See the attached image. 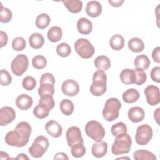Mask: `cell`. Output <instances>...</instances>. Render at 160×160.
<instances>
[{
  "mask_svg": "<svg viewBox=\"0 0 160 160\" xmlns=\"http://www.w3.org/2000/svg\"><path fill=\"white\" fill-rule=\"evenodd\" d=\"M31 133V126L26 121L19 122L15 129L9 131L5 136V142L11 146L24 147L29 142Z\"/></svg>",
  "mask_w": 160,
  "mask_h": 160,
  "instance_id": "obj_1",
  "label": "cell"
},
{
  "mask_svg": "<svg viewBox=\"0 0 160 160\" xmlns=\"http://www.w3.org/2000/svg\"><path fill=\"white\" fill-rule=\"evenodd\" d=\"M107 76L103 71L98 70L92 78V83L90 86L91 93L95 96H100L105 93L107 89Z\"/></svg>",
  "mask_w": 160,
  "mask_h": 160,
  "instance_id": "obj_2",
  "label": "cell"
},
{
  "mask_svg": "<svg viewBox=\"0 0 160 160\" xmlns=\"http://www.w3.org/2000/svg\"><path fill=\"white\" fill-rule=\"evenodd\" d=\"M121 108L120 101L115 98L108 99L102 110V116L107 121H112L119 117V110Z\"/></svg>",
  "mask_w": 160,
  "mask_h": 160,
  "instance_id": "obj_3",
  "label": "cell"
},
{
  "mask_svg": "<svg viewBox=\"0 0 160 160\" xmlns=\"http://www.w3.org/2000/svg\"><path fill=\"white\" fill-rule=\"evenodd\" d=\"M132 140L128 134L116 137L111 147V152L114 155L128 153L131 150Z\"/></svg>",
  "mask_w": 160,
  "mask_h": 160,
  "instance_id": "obj_4",
  "label": "cell"
},
{
  "mask_svg": "<svg viewBox=\"0 0 160 160\" xmlns=\"http://www.w3.org/2000/svg\"><path fill=\"white\" fill-rule=\"evenodd\" d=\"M49 146V140L46 137L41 135L38 136L34 139L32 145L29 147V153L33 158H41L46 152Z\"/></svg>",
  "mask_w": 160,
  "mask_h": 160,
  "instance_id": "obj_5",
  "label": "cell"
},
{
  "mask_svg": "<svg viewBox=\"0 0 160 160\" xmlns=\"http://www.w3.org/2000/svg\"><path fill=\"white\" fill-rule=\"evenodd\" d=\"M85 132L96 142L102 140L105 136V129L101 124L94 120L88 121L85 126Z\"/></svg>",
  "mask_w": 160,
  "mask_h": 160,
  "instance_id": "obj_6",
  "label": "cell"
},
{
  "mask_svg": "<svg viewBox=\"0 0 160 160\" xmlns=\"http://www.w3.org/2000/svg\"><path fill=\"white\" fill-rule=\"evenodd\" d=\"M74 49L77 54L83 59L91 58L95 52L94 48L90 41L84 38L76 40L74 43Z\"/></svg>",
  "mask_w": 160,
  "mask_h": 160,
  "instance_id": "obj_7",
  "label": "cell"
},
{
  "mask_svg": "<svg viewBox=\"0 0 160 160\" xmlns=\"http://www.w3.org/2000/svg\"><path fill=\"white\" fill-rule=\"evenodd\" d=\"M153 136L152 128L147 124H144L138 127L135 135V140L137 144L141 146H144L148 144Z\"/></svg>",
  "mask_w": 160,
  "mask_h": 160,
  "instance_id": "obj_8",
  "label": "cell"
},
{
  "mask_svg": "<svg viewBox=\"0 0 160 160\" xmlns=\"http://www.w3.org/2000/svg\"><path fill=\"white\" fill-rule=\"evenodd\" d=\"M28 66V58L23 54L17 55L12 60L11 65L12 72L17 76H22L26 71Z\"/></svg>",
  "mask_w": 160,
  "mask_h": 160,
  "instance_id": "obj_9",
  "label": "cell"
},
{
  "mask_svg": "<svg viewBox=\"0 0 160 160\" xmlns=\"http://www.w3.org/2000/svg\"><path fill=\"white\" fill-rule=\"evenodd\" d=\"M147 102L150 106H156L160 102L159 88L155 85H149L144 89Z\"/></svg>",
  "mask_w": 160,
  "mask_h": 160,
  "instance_id": "obj_10",
  "label": "cell"
},
{
  "mask_svg": "<svg viewBox=\"0 0 160 160\" xmlns=\"http://www.w3.org/2000/svg\"><path fill=\"white\" fill-rule=\"evenodd\" d=\"M66 138L69 146L71 147L76 143H84L80 129L77 126L69 128L66 133Z\"/></svg>",
  "mask_w": 160,
  "mask_h": 160,
  "instance_id": "obj_11",
  "label": "cell"
},
{
  "mask_svg": "<svg viewBox=\"0 0 160 160\" xmlns=\"http://www.w3.org/2000/svg\"><path fill=\"white\" fill-rule=\"evenodd\" d=\"M61 90L66 96L73 97L79 93V86L75 80L67 79L62 82Z\"/></svg>",
  "mask_w": 160,
  "mask_h": 160,
  "instance_id": "obj_12",
  "label": "cell"
},
{
  "mask_svg": "<svg viewBox=\"0 0 160 160\" xmlns=\"http://www.w3.org/2000/svg\"><path fill=\"white\" fill-rule=\"evenodd\" d=\"M16 118V112L14 109L9 106H4L0 109V125L6 126L12 122Z\"/></svg>",
  "mask_w": 160,
  "mask_h": 160,
  "instance_id": "obj_13",
  "label": "cell"
},
{
  "mask_svg": "<svg viewBox=\"0 0 160 160\" xmlns=\"http://www.w3.org/2000/svg\"><path fill=\"white\" fill-rule=\"evenodd\" d=\"M46 132L54 138H59L61 136L62 128L59 123L55 120H50L45 124Z\"/></svg>",
  "mask_w": 160,
  "mask_h": 160,
  "instance_id": "obj_14",
  "label": "cell"
},
{
  "mask_svg": "<svg viewBox=\"0 0 160 160\" xmlns=\"http://www.w3.org/2000/svg\"><path fill=\"white\" fill-rule=\"evenodd\" d=\"M86 12L91 18L98 17L102 12L101 4L97 1H91L88 2L86 7Z\"/></svg>",
  "mask_w": 160,
  "mask_h": 160,
  "instance_id": "obj_15",
  "label": "cell"
},
{
  "mask_svg": "<svg viewBox=\"0 0 160 160\" xmlns=\"http://www.w3.org/2000/svg\"><path fill=\"white\" fill-rule=\"evenodd\" d=\"M129 119L132 122H139L142 121L145 116L144 109L139 106H134L130 108L128 113Z\"/></svg>",
  "mask_w": 160,
  "mask_h": 160,
  "instance_id": "obj_16",
  "label": "cell"
},
{
  "mask_svg": "<svg viewBox=\"0 0 160 160\" xmlns=\"http://www.w3.org/2000/svg\"><path fill=\"white\" fill-rule=\"evenodd\" d=\"M32 98L26 94H22L18 96L16 99V105L21 110L29 109L32 106Z\"/></svg>",
  "mask_w": 160,
  "mask_h": 160,
  "instance_id": "obj_17",
  "label": "cell"
},
{
  "mask_svg": "<svg viewBox=\"0 0 160 160\" xmlns=\"http://www.w3.org/2000/svg\"><path fill=\"white\" fill-rule=\"evenodd\" d=\"M108 143L105 141H99L93 144L91 148V152L94 156L100 158L105 156L108 151Z\"/></svg>",
  "mask_w": 160,
  "mask_h": 160,
  "instance_id": "obj_18",
  "label": "cell"
},
{
  "mask_svg": "<svg viewBox=\"0 0 160 160\" xmlns=\"http://www.w3.org/2000/svg\"><path fill=\"white\" fill-rule=\"evenodd\" d=\"M77 28L80 34H89L92 30V22L86 18H81L78 21Z\"/></svg>",
  "mask_w": 160,
  "mask_h": 160,
  "instance_id": "obj_19",
  "label": "cell"
},
{
  "mask_svg": "<svg viewBox=\"0 0 160 160\" xmlns=\"http://www.w3.org/2000/svg\"><path fill=\"white\" fill-rule=\"evenodd\" d=\"M51 110V109L46 104L39 102V104L34 108L33 114L37 118L42 119L49 116Z\"/></svg>",
  "mask_w": 160,
  "mask_h": 160,
  "instance_id": "obj_20",
  "label": "cell"
},
{
  "mask_svg": "<svg viewBox=\"0 0 160 160\" xmlns=\"http://www.w3.org/2000/svg\"><path fill=\"white\" fill-rule=\"evenodd\" d=\"M120 79L125 84H132L135 82V72L134 69H124L120 72Z\"/></svg>",
  "mask_w": 160,
  "mask_h": 160,
  "instance_id": "obj_21",
  "label": "cell"
},
{
  "mask_svg": "<svg viewBox=\"0 0 160 160\" xmlns=\"http://www.w3.org/2000/svg\"><path fill=\"white\" fill-rule=\"evenodd\" d=\"M68 11L73 14L79 12L82 8V2L79 0H65L62 1Z\"/></svg>",
  "mask_w": 160,
  "mask_h": 160,
  "instance_id": "obj_22",
  "label": "cell"
},
{
  "mask_svg": "<svg viewBox=\"0 0 160 160\" xmlns=\"http://www.w3.org/2000/svg\"><path fill=\"white\" fill-rule=\"evenodd\" d=\"M30 46L35 49H40L44 44V38L43 36L38 32L32 34L29 38Z\"/></svg>",
  "mask_w": 160,
  "mask_h": 160,
  "instance_id": "obj_23",
  "label": "cell"
},
{
  "mask_svg": "<svg viewBox=\"0 0 160 160\" xmlns=\"http://www.w3.org/2000/svg\"><path fill=\"white\" fill-rule=\"evenodd\" d=\"M94 65L98 70L103 71H107L111 67V61L108 57L101 55L95 59Z\"/></svg>",
  "mask_w": 160,
  "mask_h": 160,
  "instance_id": "obj_24",
  "label": "cell"
},
{
  "mask_svg": "<svg viewBox=\"0 0 160 160\" xmlns=\"http://www.w3.org/2000/svg\"><path fill=\"white\" fill-rule=\"evenodd\" d=\"M140 97L139 91L134 88L127 89L122 94V99L126 103H133L137 101Z\"/></svg>",
  "mask_w": 160,
  "mask_h": 160,
  "instance_id": "obj_25",
  "label": "cell"
},
{
  "mask_svg": "<svg viewBox=\"0 0 160 160\" xmlns=\"http://www.w3.org/2000/svg\"><path fill=\"white\" fill-rule=\"evenodd\" d=\"M129 49L134 52H140L144 49V44L143 41L138 38H131L128 41Z\"/></svg>",
  "mask_w": 160,
  "mask_h": 160,
  "instance_id": "obj_26",
  "label": "cell"
},
{
  "mask_svg": "<svg viewBox=\"0 0 160 160\" xmlns=\"http://www.w3.org/2000/svg\"><path fill=\"white\" fill-rule=\"evenodd\" d=\"M62 36V31L60 27L54 26L51 27L48 32V38L52 42H56L61 40Z\"/></svg>",
  "mask_w": 160,
  "mask_h": 160,
  "instance_id": "obj_27",
  "label": "cell"
},
{
  "mask_svg": "<svg viewBox=\"0 0 160 160\" xmlns=\"http://www.w3.org/2000/svg\"><path fill=\"white\" fill-rule=\"evenodd\" d=\"M133 157L135 160H156V157L155 155L148 151L144 149L138 150L134 152Z\"/></svg>",
  "mask_w": 160,
  "mask_h": 160,
  "instance_id": "obj_28",
  "label": "cell"
},
{
  "mask_svg": "<svg viewBox=\"0 0 160 160\" xmlns=\"http://www.w3.org/2000/svg\"><path fill=\"white\" fill-rule=\"evenodd\" d=\"M109 45L112 49L119 51L124 46V39L120 34L113 35L110 39Z\"/></svg>",
  "mask_w": 160,
  "mask_h": 160,
  "instance_id": "obj_29",
  "label": "cell"
},
{
  "mask_svg": "<svg viewBox=\"0 0 160 160\" xmlns=\"http://www.w3.org/2000/svg\"><path fill=\"white\" fill-rule=\"evenodd\" d=\"M150 60L149 58L144 54L139 55L136 57L134 61V64L136 68L142 70L147 69L150 65Z\"/></svg>",
  "mask_w": 160,
  "mask_h": 160,
  "instance_id": "obj_30",
  "label": "cell"
},
{
  "mask_svg": "<svg viewBox=\"0 0 160 160\" xmlns=\"http://www.w3.org/2000/svg\"><path fill=\"white\" fill-rule=\"evenodd\" d=\"M128 128L126 125L123 122H118L112 125L111 128V134L114 137L122 136L127 133Z\"/></svg>",
  "mask_w": 160,
  "mask_h": 160,
  "instance_id": "obj_31",
  "label": "cell"
},
{
  "mask_svg": "<svg viewBox=\"0 0 160 160\" xmlns=\"http://www.w3.org/2000/svg\"><path fill=\"white\" fill-rule=\"evenodd\" d=\"M59 107L61 112L66 116H70L72 114L74 109L73 102L68 99H62L60 102Z\"/></svg>",
  "mask_w": 160,
  "mask_h": 160,
  "instance_id": "obj_32",
  "label": "cell"
},
{
  "mask_svg": "<svg viewBox=\"0 0 160 160\" xmlns=\"http://www.w3.org/2000/svg\"><path fill=\"white\" fill-rule=\"evenodd\" d=\"M51 22L49 16L45 13H42L38 15L36 19V26L40 29H43L47 28Z\"/></svg>",
  "mask_w": 160,
  "mask_h": 160,
  "instance_id": "obj_33",
  "label": "cell"
},
{
  "mask_svg": "<svg viewBox=\"0 0 160 160\" xmlns=\"http://www.w3.org/2000/svg\"><path fill=\"white\" fill-rule=\"evenodd\" d=\"M38 94L40 97L44 94L53 96L54 94V85L49 82L40 83L38 89Z\"/></svg>",
  "mask_w": 160,
  "mask_h": 160,
  "instance_id": "obj_34",
  "label": "cell"
},
{
  "mask_svg": "<svg viewBox=\"0 0 160 160\" xmlns=\"http://www.w3.org/2000/svg\"><path fill=\"white\" fill-rule=\"evenodd\" d=\"M71 154L73 157L79 158L82 157L86 153V148L84 146V143H76L71 146Z\"/></svg>",
  "mask_w": 160,
  "mask_h": 160,
  "instance_id": "obj_35",
  "label": "cell"
},
{
  "mask_svg": "<svg viewBox=\"0 0 160 160\" xmlns=\"http://www.w3.org/2000/svg\"><path fill=\"white\" fill-rule=\"evenodd\" d=\"M0 4H1L0 21L2 23H8L12 19V12L8 8L4 7L1 2H0Z\"/></svg>",
  "mask_w": 160,
  "mask_h": 160,
  "instance_id": "obj_36",
  "label": "cell"
},
{
  "mask_svg": "<svg viewBox=\"0 0 160 160\" xmlns=\"http://www.w3.org/2000/svg\"><path fill=\"white\" fill-rule=\"evenodd\" d=\"M33 67L37 69H42L47 65L46 58L42 55L35 56L32 60Z\"/></svg>",
  "mask_w": 160,
  "mask_h": 160,
  "instance_id": "obj_37",
  "label": "cell"
},
{
  "mask_svg": "<svg viewBox=\"0 0 160 160\" xmlns=\"http://www.w3.org/2000/svg\"><path fill=\"white\" fill-rule=\"evenodd\" d=\"M56 52L61 57H68L71 52V46L67 43L62 42L56 47Z\"/></svg>",
  "mask_w": 160,
  "mask_h": 160,
  "instance_id": "obj_38",
  "label": "cell"
},
{
  "mask_svg": "<svg viewBox=\"0 0 160 160\" xmlns=\"http://www.w3.org/2000/svg\"><path fill=\"white\" fill-rule=\"evenodd\" d=\"M134 72H135V82L134 84L138 86L143 84L146 79H147V76L144 70L136 68L134 69Z\"/></svg>",
  "mask_w": 160,
  "mask_h": 160,
  "instance_id": "obj_39",
  "label": "cell"
},
{
  "mask_svg": "<svg viewBox=\"0 0 160 160\" xmlns=\"http://www.w3.org/2000/svg\"><path fill=\"white\" fill-rule=\"evenodd\" d=\"M12 49L15 51H19L24 50L26 47V42L22 37H16L12 42Z\"/></svg>",
  "mask_w": 160,
  "mask_h": 160,
  "instance_id": "obj_40",
  "label": "cell"
},
{
  "mask_svg": "<svg viewBox=\"0 0 160 160\" xmlns=\"http://www.w3.org/2000/svg\"><path fill=\"white\" fill-rule=\"evenodd\" d=\"M36 86V79L31 76L25 77L22 80V86L27 91L33 90Z\"/></svg>",
  "mask_w": 160,
  "mask_h": 160,
  "instance_id": "obj_41",
  "label": "cell"
},
{
  "mask_svg": "<svg viewBox=\"0 0 160 160\" xmlns=\"http://www.w3.org/2000/svg\"><path fill=\"white\" fill-rule=\"evenodd\" d=\"M1 85L3 86L9 85L12 82V77L9 72L6 69L1 70Z\"/></svg>",
  "mask_w": 160,
  "mask_h": 160,
  "instance_id": "obj_42",
  "label": "cell"
},
{
  "mask_svg": "<svg viewBox=\"0 0 160 160\" xmlns=\"http://www.w3.org/2000/svg\"><path fill=\"white\" fill-rule=\"evenodd\" d=\"M39 102H42L46 104L51 109H52L55 105L53 96L49 94H44L41 96L39 100Z\"/></svg>",
  "mask_w": 160,
  "mask_h": 160,
  "instance_id": "obj_43",
  "label": "cell"
},
{
  "mask_svg": "<svg viewBox=\"0 0 160 160\" xmlns=\"http://www.w3.org/2000/svg\"><path fill=\"white\" fill-rule=\"evenodd\" d=\"M40 83L42 82H49L53 85L55 84V78L52 74L50 72L44 73L40 78Z\"/></svg>",
  "mask_w": 160,
  "mask_h": 160,
  "instance_id": "obj_44",
  "label": "cell"
},
{
  "mask_svg": "<svg viewBox=\"0 0 160 160\" xmlns=\"http://www.w3.org/2000/svg\"><path fill=\"white\" fill-rule=\"evenodd\" d=\"M151 78L153 81L156 82H160V67L155 66L154 67L150 72Z\"/></svg>",
  "mask_w": 160,
  "mask_h": 160,
  "instance_id": "obj_45",
  "label": "cell"
},
{
  "mask_svg": "<svg viewBox=\"0 0 160 160\" xmlns=\"http://www.w3.org/2000/svg\"><path fill=\"white\" fill-rule=\"evenodd\" d=\"M159 54H160V48L158 46L154 48L152 52V58L154 61L157 63L160 62Z\"/></svg>",
  "mask_w": 160,
  "mask_h": 160,
  "instance_id": "obj_46",
  "label": "cell"
},
{
  "mask_svg": "<svg viewBox=\"0 0 160 160\" xmlns=\"http://www.w3.org/2000/svg\"><path fill=\"white\" fill-rule=\"evenodd\" d=\"M0 40H1V48H2L7 44L8 41V37L7 34L2 31H0Z\"/></svg>",
  "mask_w": 160,
  "mask_h": 160,
  "instance_id": "obj_47",
  "label": "cell"
},
{
  "mask_svg": "<svg viewBox=\"0 0 160 160\" xmlns=\"http://www.w3.org/2000/svg\"><path fill=\"white\" fill-rule=\"evenodd\" d=\"M54 159H64V160H68L69 158L68 155L62 152L56 153L54 156Z\"/></svg>",
  "mask_w": 160,
  "mask_h": 160,
  "instance_id": "obj_48",
  "label": "cell"
},
{
  "mask_svg": "<svg viewBox=\"0 0 160 160\" xmlns=\"http://www.w3.org/2000/svg\"><path fill=\"white\" fill-rule=\"evenodd\" d=\"M108 2L114 7H119L121 6L122 4L124 3V0H117V1H112V0H109Z\"/></svg>",
  "mask_w": 160,
  "mask_h": 160,
  "instance_id": "obj_49",
  "label": "cell"
},
{
  "mask_svg": "<svg viewBox=\"0 0 160 160\" xmlns=\"http://www.w3.org/2000/svg\"><path fill=\"white\" fill-rule=\"evenodd\" d=\"M15 159H25V160L27 159V160H28L29 158L27 156L26 154H23V153H21V154H19Z\"/></svg>",
  "mask_w": 160,
  "mask_h": 160,
  "instance_id": "obj_50",
  "label": "cell"
},
{
  "mask_svg": "<svg viewBox=\"0 0 160 160\" xmlns=\"http://www.w3.org/2000/svg\"><path fill=\"white\" fill-rule=\"evenodd\" d=\"M0 159H9V157L8 154V153L4 152L3 151H1L0 152Z\"/></svg>",
  "mask_w": 160,
  "mask_h": 160,
  "instance_id": "obj_51",
  "label": "cell"
},
{
  "mask_svg": "<svg viewBox=\"0 0 160 160\" xmlns=\"http://www.w3.org/2000/svg\"><path fill=\"white\" fill-rule=\"evenodd\" d=\"M159 109L160 108H158L154 112V119L156 121V122H158V124H159Z\"/></svg>",
  "mask_w": 160,
  "mask_h": 160,
  "instance_id": "obj_52",
  "label": "cell"
},
{
  "mask_svg": "<svg viewBox=\"0 0 160 160\" xmlns=\"http://www.w3.org/2000/svg\"><path fill=\"white\" fill-rule=\"evenodd\" d=\"M129 159V158H128V157H127V158H126V157L124 158V157H123V158H118L117 159Z\"/></svg>",
  "mask_w": 160,
  "mask_h": 160,
  "instance_id": "obj_53",
  "label": "cell"
}]
</instances>
